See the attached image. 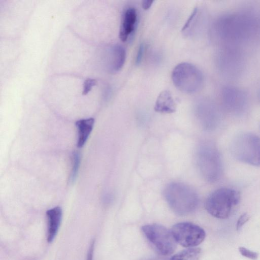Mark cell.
Masks as SVG:
<instances>
[{"instance_id":"cell-12","label":"cell","mask_w":260,"mask_h":260,"mask_svg":"<svg viewBox=\"0 0 260 260\" xmlns=\"http://www.w3.org/2000/svg\"><path fill=\"white\" fill-rule=\"evenodd\" d=\"M94 119L93 118L82 119L76 122L78 130V138L77 145L78 147H82L86 143L94 125Z\"/></svg>"},{"instance_id":"cell-17","label":"cell","mask_w":260,"mask_h":260,"mask_svg":"<svg viewBox=\"0 0 260 260\" xmlns=\"http://www.w3.org/2000/svg\"><path fill=\"white\" fill-rule=\"evenodd\" d=\"M96 80L94 79L88 78L85 80L83 84V95H86L91 89L92 86L96 84Z\"/></svg>"},{"instance_id":"cell-2","label":"cell","mask_w":260,"mask_h":260,"mask_svg":"<svg viewBox=\"0 0 260 260\" xmlns=\"http://www.w3.org/2000/svg\"><path fill=\"white\" fill-rule=\"evenodd\" d=\"M241 194L239 191L231 188L222 187L212 192L205 204L207 211L219 219L228 218L239 205Z\"/></svg>"},{"instance_id":"cell-18","label":"cell","mask_w":260,"mask_h":260,"mask_svg":"<svg viewBox=\"0 0 260 260\" xmlns=\"http://www.w3.org/2000/svg\"><path fill=\"white\" fill-rule=\"evenodd\" d=\"M250 218L249 215L246 213L242 214L238 219L236 224L237 230H239L241 227L248 221Z\"/></svg>"},{"instance_id":"cell-4","label":"cell","mask_w":260,"mask_h":260,"mask_svg":"<svg viewBox=\"0 0 260 260\" xmlns=\"http://www.w3.org/2000/svg\"><path fill=\"white\" fill-rule=\"evenodd\" d=\"M197 164L202 176L208 182H215L221 178L223 172L221 158L212 142L201 145L197 152Z\"/></svg>"},{"instance_id":"cell-22","label":"cell","mask_w":260,"mask_h":260,"mask_svg":"<svg viewBox=\"0 0 260 260\" xmlns=\"http://www.w3.org/2000/svg\"><path fill=\"white\" fill-rule=\"evenodd\" d=\"M145 260H167L165 258H151V259H145Z\"/></svg>"},{"instance_id":"cell-7","label":"cell","mask_w":260,"mask_h":260,"mask_svg":"<svg viewBox=\"0 0 260 260\" xmlns=\"http://www.w3.org/2000/svg\"><path fill=\"white\" fill-rule=\"evenodd\" d=\"M176 242L184 247H193L205 239L204 229L194 223L188 222L174 224L171 230Z\"/></svg>"},{"instance_id":"cell-10","label":"cell","mask_w":260,"mask_h":260,"mask_svg":"<svg viewBox=\"0 0 260 260\" xmlns=\"http://www.w3.org/2000/svg\"><path fill=\"white\" fill-rule=\"evenodd\" d=\"M110 60L109 70L115 73L119 71L123 66L126 59L124 48L119 44H114L110 48Z\"/></svg>"},{"instance_id":"cell-8","label":"cell","mask_w":260,"mask_h":260,"mask_svg":"<svg viewBox=\"0 0 260 260\" xmlns=\"http://www.w3.org/2000/svg\"><path fill=\"white\" fill-rule=\"evenodd\" d=\"M138 15L136 9L128 8L123 13L119 29V37L123 42L126 41L134 32L137 22Z\"/></svg>"},{"instance_id":"cell-21","label":"cell","mask_w":260,"mask_h":260,"mask_svg":"<svg viewBox=\"0 0 260 260\" xmlns=\"http://www.w3.org/2000/svg\"><path fill=\"white\" fill-rule=\"evenodd\" d=\"M93 249H94V242H93L91 243L90 247L89 249L88 254H87V260H92Z\"/></svg>"},{"instance_id":"cell-9","label":"cell","mask_w":260,"mask_h":260,"mask_svg":"<svg viewBox=\"0 0 260 260\" xmlns=\"http://www.w3.org/2000/svg\"><path fill=\"white\" fill-rule=\"evenodd\" d=\"M48 222L47 239L51 243L55 238L60 225L62 212L61 208L56 206L46 211Z\"/></svg>"},{"instance_id":"cell-6","label":"cell","mask_w":260,"mask_h":260,"mask_svg":"<svg viewBox=\"0 0 260 260\" xmlns=\"http://www.w3.org/2000/svg\"><path fill=\"white\" fill-rule=\"evenodd\" d=\"M142 231L148 240L163 256L171 255L176 248V242L171 231L158 224L145 225Z\"/></svg>"},{"instance_id":"cell-3","label":"cell","mask_w":260,"mask_h":260,"mask_svg":"<svg viewBox=\"0 0 260 260\" xmlns=\"http://www.w3.org/2000/svg\"><path fill=\"white\" fill-rule=\"evenodd\" d=\"M231 152L237 160L255 167H260V138L252 133L237 135L231 144Z\"/></svg>"},{"instance_id":"cell-20","label":"cell","mask_w":260,"mask_h":260,"mask_svg":"<svg viewBox=\"0 0 260 260\" xmlns=\"http://www.w3.org/2000/svg\"><path fill=\"white\" fill-rule=\"evenodd\" d=\"M153 2V1L144 0L142 3V8L144 10H148L151 7Z\"/></svg>"},{"instance_id":"cell-13","label":"cell","mask_w":260,"mask_h":260,"mask_svg":"<svg viewBox=\"0 0 260 260\" xmlns=\"http://www.w3.org/2000/svg\"><path fill=\"white\" fill-rule=\"evenodd\" d=\"M201 254L200 248H188L174 255L170 260H199Z\"/></svg>"},{"instance_id":"cell-14","label":"cell","mask_w":260,"mask_h":260,"mask_svg":"<svg viewBox=\"0 0 260 260\" xmlns=\"http://www.w3.org/2000/svg\"><path fill=\"white\" fill-rule=\"evenodd\" d=\"M80 161V156L79 153L75 151L72 155V168L70 175V180L73 182L76 179Z\"/></svg>"},{"instance_id":"cell-1","label":"cell","mask_w":260,"mask_h":260,"mask_svg":"<svg viewBox=\"0 0 260 260\" xmlns=\"http://www.w3.org/2000/svg\"><path fill=\"white\" fill-rule=\"evenodd\" d=\"M164 194L171 209L179 215H186L192 212L199 203L196 191L182 182L169 183L165 187Z\"/></svg>"},{"instance_id":"cell-5","label":"cell","mask_w":260,"mask_h":260,"mask_svg":"<svg viewBox=\"0 0 260 260\" xmlns=\"http://www.w3.org/2000/svg\"><path fill=\"white\" fill-rule=\"evenodd\" d=\"M172 78L175 86L187 93L198 92L204 83V76L201 70L188 62L178 64L173 70Z\"/></svg>"},{"instance_id":"cell-16","label":"cell","mask_w":260,"mask_h":260,"mask_svg":"<svg viewBox=\"0 0 260 260\" xmlns=\"http://www.w3.org/2000/svg\"><path fill=\"white\" fill-rule=\"evenodd\" d=\"M239 251L242 256L251 260H256L258 258V253L257 252L251 251L244 247H239Z\"/></svg>"},{"instance_id":"cell-19","label":"cell","mask_w":260,"mask_h":260,"mask_svg":"<svg viewBox=\"0 0 260 260\" xmlns=\"http://www.w3.org/2000/svg\"><path fill=\"white\" fill-rule=\"evenodd\" d=\"M144 49L145 47L144 44H141L140 45L136 58V63L137 64H139L142 61L144 52Z\"/></svg>"},{"instance_id":"cell-11","label":"cell","mask_w":260,"mask_h":260,"mask_svg":"<svg viewBox=\"0 0 260 260\" xmlns=\"http://www.w3.org/2000/svg\"><path fill=\"white\" fill-rule=\"evenodd\" d=\"M154 110L161 113H172L176 111V104L171 93L168 90L161 91L157 96Z\"/></svg>"},{"instance_id":"cell-15","label":"cell","mask_w":260,"mask_h":260,"mask_svg":"<svg viewBox=\"0 0 260 260\" xmlns=\"http://www.w3.org/2000/svg\"><path fill=\"white\" fill-rule=\"evenodd\" d=\"M199 13V9L198 8H196L192 11L191 14L190 15L189 18L183 26L182 28V31L184 34L188 33L189 30L190 28L192 27V25L195 23V21L198 16V14Z\"/></svg>"}]
</instances>
